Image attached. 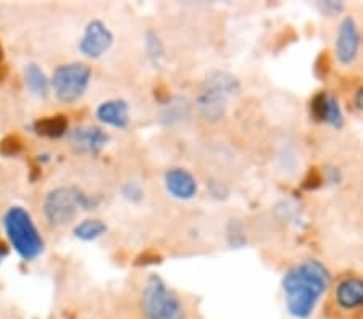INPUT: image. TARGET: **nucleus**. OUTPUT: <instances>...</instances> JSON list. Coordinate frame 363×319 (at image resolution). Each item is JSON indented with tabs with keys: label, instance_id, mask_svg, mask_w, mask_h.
<instances>
[{
	"label": "nucleus",
	"instance_id": "nucleus-1",
	"mask_svg": "<svg viewBox=\"0 0 363 319\" xmlns=\"http://www.w3.org/2000/svg\"><path fill=\"white\" fill-rule=\"evenodd\" d=\"M333 284V274L318 258L298 261L284 272L281 289L286 311L294 319H308Z\"/></svg>",
	"mask_w": 363,
	"mask_h": 319
},
{
	"label": "nucleus",
	"instance_id": "nucleus-2",
	"mask_svg": "<svg viewBox=\"0 0 363 319\" xmlns=\"http://www.w3.org/2000/svg\"><path fill=\"white\" fill-rule=\"evenodd\" d=\"M241 94V83L226 71H212L205 79L203 89L197 98L199 113L203 120L215 123L223 118L230 100Z\"/></svg>",
	"mask_w": 363,
	"mask_h": 319
},
{
	"label": "nucleus",
	"instance_id": "nucleus-3",
	"mask_svg": "<svg viewBox=\"0 0 363 319\" xmlns=\"http://www.w3.org/2000/svg\"><path fill=\"white\" fill-rule=\"evenodd\" d=\"M4 229L11 247L23 260L33 261L44 252V240L31 214L23 207H11L4 214Z\"/></svg>",
	"mask_w": 363,
	"mask_h": 319
},
{
	"label": "nucleus",
	"instance_id": "nucleus-4",
	"mask_svg": "<svg viewBox=\"0 0 363 319\" xmlns=\"http://www.w3.org/2000/svg\"><path fill=\"white\" fill-rule=\"evenodd\" d=\"M97 205L99 199L87 195L79 187H57L45 197L44 214L52 226H65L73 221L79 210H92Z\"/></svg>",
	"mask_w": 363,
	"mask_h": 319
},
{
	"label": "nucleus",
	"instance_id": "nucleus-5",
	"mask_svg": "<svg viewBox=\"0 0 363 319\" xmlns=\"http://www.w3.org/2000/svg\"><path fill=\"white\" fill-rule=\"evenodd\" d=\"M140 310L145 319H186L184 306L178 295L157 274L149 276L145 281L140 294Z\"/></svg>",
	"mask_w": 363,
	"mask_h": 319
},
{
	"label": "nucleus",
	"instance_id": "nucleus-6",
	"mask_svg": "<svg viewBox=\"0 0 363 319\" xmlns=\"http://www.w3.org/2000/svg\"><path fill=\"white\" fill-rule=\"evenodd\" d=\"M92 78L91 68L86 63L60 65L52 76V87L57 98L63 103H73L84 95Z\"/></svg>",
	"mask_w": 363,
	"mask_h": 319
},
{
	"label": "nucleus",
	"instance_id": "nucleus-7",
	"mask_svg": "<svg viewBox=\"0 0 363 319\" xmlns=\"http://www.w3.org/2000/svg\"><path fill=\"white\" fill-rule=\"evenodd\" d=\"M333 306L341 316H363V276L341 277L333 289Z\"/></svg>",
	"mask_w": 363,
	"mask_h": 319
},
{
	"label": "nucleus",
	"instance_id": "nucleus-8",
	"mask_svg": "<svg viewBox=\"0 0 363 319\" xmlns=\"http://www.w3.org/2000/svg\"><path fill=\"white\" fill-rule=\"evenodd\" d=\"M362 33L359 23L352 15L344 16L339 21L336 39H335V57L339 65L352 66L360 55Z\"/></svg>",
	"mask_w": 363,
	"mask_h": 319
},
{
	"label": "nucleus",
	"instance_id": "nucleus-9",
	"mask_svg": "<svg viewBox=\"0 0 363 319\" xmlns=\"http://www.w3.org/2000/svg\"><path fill=\"white\" fill-rule=\"evenodd\" d=\"M310 115L315 121L330 126L333 129H342L344 126L341 103L333 92L320 91L310 98Z\"/></svg>",
	"mask_w": 363,
	"mask_h": 319
},
{
	"label": "nucleus",
	"instance_id": "nucleus-10",
	"mask_svg": "<svg viewBox=\"0 0 363 319\" xmlns=\"http://www.w3.org/2000/svg\"><path fill=\"white\" fill-rule=\"evenodd\" d=\"M113 34L107 28L104 21L92 20L87 23L83 33V37L79 40L81 54L89 58H101L105 52L113 45Z\"/></svg>",
	"mask_w": 363,
	"mask_h": 319
},
{
	"label": "nucleus",
	"instance_id": "nucleus-11",
	"mask_svg": "<svg viewBox=\"0 0 363 319\" xmlns=\"http://www.w3.org/2000/svg\"><path fill=\"white\" fill-rule=\"evenodd\" d=\"M165 187L178 200H191L199 192L197 179L184 168H169L165 173Z\"/></svg>",
	"mask_w": 363,
	"mask_h": 319
},
{
	"label": "nucleus",
	"instance_id": "nucleus-12",
	"mask_svg": "<svg viewBox=\"0 0 363 319\" xmlns=\"http://www.w3.org/2000/svg\"><path fill=\"white\" fill-rule=\"evenodd\" d=\"M108 134L96 126H79L69 132V142L78 152L99 153L108 144Z\"/></svg>",
	"mask_w": 363,
	"mask_h": 319
},
{
	"label": "nucleus",
	"instance_id": "nucleus-13",
	"mask_svg": "<svg viewBox=\"0 0 363 319\" xmlns=\"http://www.w3.org/2000/svg\"><path fill=\"white\" fill-rule=\"evenodd\" d=\"M96 116L104 124L125 129L130 124V105L121 98H113V100L102 102L96 110Z\"/></svg>",
	"mask_w": 363,
	"mask_h": 319
},
{
	"label": "nucleus",
	"instance_id": "nucleus-14",
	"mask_svg": "<svg viewBox=\"0 0 363 319\" xmlns=\"http://www.w3.org/2000/svg\"><path fill=\"white\" fill-rule=\"evenodd\" d=\"M67 131H68V120L65 115L44 116V118H40L34 123V132L43 137L60 139L67 134Z\"/></svg>",
	"mask_w": 363,
	"mask_h": 319
},
{
	"label": "nucleus",
	"instance_id": "nucleus-15",
	"mask_svg": "<svg viewBox=\"0 0 363 319\" xmlns=\"http://www.w3.org/2000/svg\"><path fill=\"white\" fill-rule=\"evenodd\" d=\"M25 83L29 91L38 97H45L49 94V79L45 73L36 63H28L25 68Z\"/></svg>",
	"mask_w": 363,
	"mask_h": 319
},
{
	"label": "nucleus",
	"instance_id": "nucleus-16",
	"mask_svg": "<svg viewBox=\"0 0 363 319\" xmlns=\"http://www.w3.org/2000/svg\"><path fill=\"white\" fill-rule=\"evenodd\" d=\"M105 232H107V224H105L102 219H97V218L84 219V221H81L74 228V236L78 237L79 240H84V242L96 240L99 237H102Z\"/></svg>",
	"mask_w": 363,
	"mask_h": 319
},
{
	"label": "nucleus",
	"instance_id": "nucleus-17",
	"mask_svg": "<svg viewBox=\"0 0 363 319\" xmlns=\"http://www.w3.org/2000/svg\"><path fill=\"white\" fill-rule=\"evenodd\" d=\"M23 150V141L20 136L16 134H9L5 136L2 141H0V155L4 156H16L21 153Z\"/></svg>",
	"mask_w": 363,
	"mask_h": 319
},
{
	"label": "nucleus",
	"instance_id": "nucleus-18",
	"mask_svg": "<svg viewBox=\"0 0 363 319\" xmlns=\"http://www.w3.org/2000/svg\"><path fill=\"white\" fill-rule=\"evenodd\" d=\"M325 182V174L318 168H310L302 181V187L306 190H317Z\"/></svg>",
	"mask_w": 363,
	"mask_h": 319
},
{
	"label": "nucleus",
	"instance_id": "nucleus-19",
	"mask_svg": "<svg viewBox=\"0 0 363 319\" xmlns=\"http://www.w3.org/2000/svg\"><path fill=\"white\" fill-rule=\"evenodd\" d=\"M330 69H331L330 55H328V52H321L317 60H315L313 71L320 79H325L328 74H330Z\"/></svg>",
	"mask_w": 363,
	"mask_h": 319
},
{
	"label": "nucleus",
	"instance_id": "nucleus-20",
	"mask_svg": "<svg viewBox=\"0 0 363 319\" xmlns=\"http://www.w3.org/2000/svg\"><path fill=\"white\" fill-rule=\"evenodd\" d=\"M147 52H149V57L155 63H159V58L163 57V45L160 42V39L157 37L154 33L147 34Z\"/></svg>",
	"mask_w": 363,
	"mask_h": 319
},
{
	"label": "nucleus",
	"instance_id": "nucleus-21",
	"mask_svg": "<svg viewBox=\"0 0 363 319\" xmlns=\"http://www.w3.org/2000/svg\"><path fill=\"white\" fill-rule=\"evenodd\" d=\"M123 195L126 197L128 200L131 202H138L143 199V190H140L139 184L136 182H128L125 187H123Z\"/></svg>",
	"mask_w": 363,
	"mask_h": 319
},
{
	"label": "nucleus",
	"instance_id": "nucleus-22",
	"mask_svg": "<svg viewBox=\"0 0 363 319\" xmlns=\"http://www.w3.org/2000/svg\"><path fill=\"white\" fill-rule=\"evenodd\" d=\"M321 10L328 15H337L345 8V5L342 2H335V0H328V2H321L320 4Z\"/></svg>",
	"mask_w": 363,
	"mask_h": 319
},
{
	"label": "nucleus",
	"instance_id": "nucleus-23",
	"mask_svg": "<svg viewBox=\"0 0 363 319\" xmlns=\"http://www.w3.org/2000/svg\"><path fill=\"white\" fill-rule=\"evenodd\" d=\"M354 107L359 110V112H363V86H360L359 89L355 91V94H354Z\"/></svg>",
	"mask_w": 363,
	"mask_h": 319
},
{
	"label": "nucleus",
	"instance_id": "nucleus-24",
	"mask_svg": "<svg viewBox=\"0 0 363 319\" xmlns=\"http://www.w3.org/2000/svg\"><path fill=\"white\" fill-rule=\"evenodd\" d=\"M7 255H9V248L2 240H0V263H2L4 258L7 257Z\"/></svg>",
	"mask_w": 363,
	"mask_h": 319
},
{
	"label": "nucleus",
	"instance_id": "nucleus-25",
	"mask_svg": "<svg viewBox=\"0 0 363 319\" xmlns=\"http://www.w3.org/2000/svg\"><path fill=\"white\" fill-rule=\"evenodd\" d=\"M4 60V47H2V44H0V62Z\"/></svg>",
	"mask_w": 363,
	"mask_h": 319
}]
</instances>
